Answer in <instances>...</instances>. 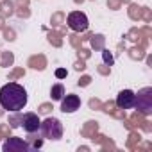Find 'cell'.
<instances>
[{"label":"cell","mask_w":152,"mask_h":152,"mask_svg":"<svg viewBox=\"0 0 152 152\" xmlns=\"http://www.w3.org/2000/svg\"><path fill=\"white\" fill-rule=\"evenodd\" d=\"M56 77H57V79H64V77H66V70H64V68H57V70H56Z\"/></svg>","instance_id":"obj_11"},{"label":"cell","mask_w":152,"mask_h":152,"mask_svg":"<svg viewBox=\"0 0 152 152\" xmlns=\"http://www.w3.org/2000/svg\"><path fill=\"white\" fill-rule=\"evenodd\" d=\"M134 100H136V93L132 90H122L116 95V106L120 109H132L134 107Z\"/></svg>","instance_id":"obj_8"},{"label":"cell","mask_w":152,"mask_h":152,"mask_svg":"<svg viewBox=\"0 0 152 152\" xmlns=\"http://www.w3.org/2000/svg\"><path fill=\"white\" fill-rule=\"evenodd\" d=\"M63 95H64V86H63L61 83H57V84H54V86L50 88V97H52V100H61Z\"/></svg>","instance_id":"obj_9"},{"label":"cell","mask_w":152,"mask_h":152,"mask_svg":"<svg viewBox=\"0 0 152 152\" xmlns=\"http://www.w3.org/2000/svg\"><path fill=\"white\" fill-rule=\"evenodd\" d=\"M66 23L73 32H84L88 29V25H90L88 16L83 11H72L68 15V18H66Z\"/></svg>","instance_id":"obj_4"},{"label":"cell","mask_w":152,"mask_h":152,"mask_svg":"<svg viewBox=\"0 0 152 152\" xmlns=\"http://www.w3.org/2000/svg\"><path fill=\"white\" fill-rule=\"evenodd\" d=\"M102 57H104L106 64H113V56L109 54V50H102Z\"/></svg>","instance_id":"obj_10"},{"label":"cell","mask_w":152,"mask_h":152,"mask_svg":"<svg viewBox=\"0 0 152 152\" xmlns=\"http://www.w3.org/2000/svg\"><path fill=\"white\" fill-rule=\"evenodd\" d=\"M134 107L143 113V115H150L152 113V88H143L136 93V100H134Z\"/></svg>","instance_id":"obj_3"},{"label":"cell","mask_w":152,"mask_h":152,"mask_svg":"<svg viewBox=\"0 0 152 152\" xmlns=\"http://www.w3.org/2000/svg\"><path fill=\"white\" fill-rule=\"evenodd\" d=\"M59 102H61V111L63 113H75L81 107V99L73 93H68V95L64 93Z\"/></svg>","instance_id":"obj_7"},{"label":"cell","mask_w":152,"mask_h":152,"mask_svg":"<svg viewBox=\"0 0 152 152\" xmlns=\"http://www.w3.org/2000/svg\"><path fill=\"white\" fill-rule=\"evenodd\" d=\"M2 150H4V152H27V150H32V147H31L23 138L11 136V138H7V140L2 143Z\"/></svg>","instance_id":"obj_5"},{"label":"cell","mask_w":152,"mask_h":152,"mask_svg":"<svg viewBox=\"0 0 152 152\" xmlns=\"http://www.w3.org/2000/svg\"><path fill=\"white\" fill-rule=\"evenodd\" d=\"M39 132L45 140H52V141H59L63 138V124L54 118V116H48L41 122L39 125Z\"/></svg>","instance_id":"obj_2"},{"label":"cell","mask_w":152,"mask_h":152,"mask_svg":"<svg viewBox=\"0 0 152 152\" xmlns=\"http://www.w3.org/2000/svg\"><path fill=\"white\" fill-rule=\"evenodd\" d=\"M39 125H41V120L36 113H23L22 115V120H20V127H23V131L27 134H34L39 131Z\"/></svg>","instance_id":"obj_6"},{"label":"cell","mask_w":152,"mask_h":152,"mask_svg":"<svg viewBox=\"0 0 152 152\" xmlns=\"http://www.w3.org/2000/svg\"><path fill=\"white\" fill-rule=\"evenodd\" d=\"M27 90L18 83H7L0 88V107L7 113H18L27 106Z\"/></svg>","instance_id":"obj_1"}]
</instances>
